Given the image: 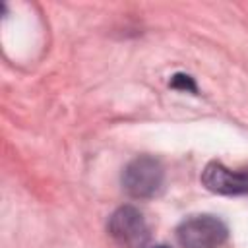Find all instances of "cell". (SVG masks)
<instances>
[{
    "label": "cell",
    "instance_id": "cell-1",
    "mask_svg": "<svg viewBox=\"0 0 248 248\" xmlns=\"http://www.w3.org/2000/svg\"><path fill=\"white\" fill-rule=\"evenodd\" d=\"M165 184V169L159 159L140 155L132 159L122 172V188L136 200H147L161 192Z\"/></svg>",
    "mask_w": 248,
    "mask_h": 248
},
{
    "label": "cell",
    "instance_id": "cell-2",
    "mask_svg": "<svg viewBox=\"0 0 248 248\" xmlns=\"http://www.w3.org/2000/svg\"><path fill=\"white\" fill-rule=\"evenodd\" d=\"M227 238L225 221L209 213L192 215L176 227V240L182 248H221Z\"/></svg>",
    "mask_w": 248,
    "mask_h": 248
},
{
    "label": "cell",
    "instance_id": "cell-3",
    "mask_svg": "<svg viewBox=\"0 0 248 248\" xmlns=\"http://www.w3.org/2000/svg\"><path fill=\"white\" fill-rule=\"evenodd\" d=\"M110 236L126 248H145L149 240V227L140 209L134 205L118 207L108 219Z\"/></svg>",
    "mask_w": 248,
    "mask_h": 248
},
{
    "label": "cell",
    "instance_id": "cell-4",
    "mask_svg": "<svg viewBox=\"0 0 248 248\" xmlns=\"http://www.w3.org/2000/svg\"><path fill=\"white\" fill-rule=\"evenodd\" d=\"M202 184L213 194L242 196L248 194V170H232L219 161H211L202 172Z\"/></svg>",
    "mask_w": 248,
    "mask_h": 248
},
{
    "label": "cell",
    "instance_id": "cell-5",
    "mask_svg": "<svg viewBox=\"0 0 248 248\" xmlns=\"http://www.w3.org/2000/svg\"><path fill=\"white\" fill-rule=\"evenodd\" d=\"M170 87L178 89V91H190V93H198V85L194 81L192 76L188 74H174L170 78Z\"/></svg>",
    "mask_w": 248,
    "mask_h": 248
},
{
    "label": "cell",
    "instance_id": "cell-6",
    "mask_svg": "<svg viewBox=\"0 0 248 248\" xmlns=\"http://www.w3.org/2000/svg\"><path fill=\"white\" fill-rule=\"evenodd\" d=\"M153 248H169V246H153Z\"/></svg>",
    "mask_w": 248,
    "mask_h": 248
}]
</instances>
